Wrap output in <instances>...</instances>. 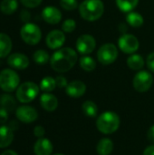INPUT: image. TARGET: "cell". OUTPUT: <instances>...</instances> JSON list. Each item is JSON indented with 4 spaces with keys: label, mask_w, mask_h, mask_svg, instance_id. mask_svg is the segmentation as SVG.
I'll use <instances>...</instances> for the list:
<instances>
[{
    "label": "cell",
    "mask_w": 154,
    "mask_h": 155,
    "mask_svg": "<svg viewBox=\"0 0 154 155\" xmlns=\"http://www.w3.org/2000/svg\"><path fill=\"white\" fill-rule=\"evenodd\" d=\"M78 54L71 47L57 49L50 58V64L54 71L57 73H65L70 71L76 64Z\"/></svg>",
    "instance_id": "obj_1"
},
{
    "label": "cell",
    "mask_w": 154,
    "mask_h": 155,
    "mask_svg": "<svg viewBox=\"0 0 154 155\" xmlns=\"http://www.w3.org/2000/svg\"><path fill=\"white\" fill-rule=\"evenodd\" d=\"M121 124L120 116L113 111H105L96 119V128L103 134H112L115 133Z\"/></svg>",
    "instance_id": "obj_2"
},
{
    "label": "cell",
    "mask_w": 154,
    "mask_h": 155,
    "mask_svg": "<svg viewBox=\"0 0 154 155\" xmlns=\"http://www.w3.org/2000/svg\"><path fill=\"white\" fill-rule=\"evenodd\" d=\"M78 8L83 19L93 22L100 19L103 15L104 4L102 0H84Z\"/></svg>",
    "instance_id": "obj_3"
},
{
    "label": "cell",
    "mask_w": 154,
    "mask_h": 155,
    "mask_svg": "<svg viewBox=\"0 0 154 155\" xmlns=\"http://www.w3.org/2000/svg\"><path fill=\"white\" fill-rule=\"evenodd\" d=\"M40 87L34 82H25L16 89V99L23 104H28L34 101L39 94Z\"/></svg>",
    "instance_id": "obj_4"
},
{
    "label": "cell",
    "mask_w": 154,
    "mask_h": 155,
    "mask_svg": "<svg viewBox=\"0 0 154 155\" xmlns=\"http://www.w3.org/2000/svg\"><path fill=\"white\" fill-rule=\"evenodd\" d=\"M20 83L19 75L12 69H4L0 72V88L6 92L11 93L17 89Z\"/></svg>",
    "instance_id": "obj_5"
},
{
    "label": "cell",
    "mask_w": 154,
    "mask_h": 155,
    "mask_svg": "<svg viewBox=\"0 0 154 155\" xmlns=\"http://www.w3.org/2000/svg\"><path fill=\"white\" fill-rule=\"evenodd\" d=\"M20 35L23 41L30 45H37L42 38V32L40 27L33 23L25 24L20 30Z\"/></svg>",
    "instance_id": "obj_6"
},
{
    "label": "cell",
    "mask_w": 154,
    "mask_h": 155,
    "mask_svg": "<svg viewBox=\"0 0 154 155\" xmlns=\"http://www.w3.org/2000/svg\"><path fill=\"white\" fill-rule=\"evenodd\" d=\"M118 57V48L114 44L106 43L97 51V59L103 65H109L116 61Z\"/></svg>",
    "instance_id": "obj_7"
},
{
    "label": "cell",
    "mask_w": 154,
    "mask_h": 155,
    "mask_svg": "<svg viewBox=\"0 0 154 155\" xmlns=\"http://www.w3.org/2000/svg\"><path fill=\"white\" fill-rule=\"evenodd\" d=\"M153 84V76L151 72L142 70L139 71L133 77V88L139 93H145L151 89Z\"/></svg>",
    "instance_id": "obj_8"
},
{
    "label": "cell",
    "mask_w": 154,
    "mask_h": 155,
    "mask_svg": "<svg viewBox=\"0 0 154 155\" xmlns=\"http://www.w3.org/2000/svg\"><path fill=\"white\" fill-rule=\"evenodd\" d=\"M119 49L124 54H133L140 47L138 38L132 34H123L118 40Z\"/></svg>",
    "instance_id": "obj_9"
},
{
    "label": "cell",
    "mask_w": 154,
    "mask_h": 155,
    "mask_svg": "<svg viewBox=\"0 0 154 155\" xmlns=\"http://www.w3.org/2000/svg\"><path fill=\"white\" fill-rule=\"evenodd\" d=\"M75 45L78 53L84 55H88L94 51L96 47V40L92 35L84 34L77 38Z\"/></svg>",
    "instance_id": "obj_10"
},
{
    "label": "cell",
    "mask_w": 154,
    "mask_h": 155,
    "mask_svg": "<svg viewBox=\"0 0 154 155\" xmlns=\"http://www.w3.org/2000/svg\"><path fill=\"white\" fill-rule=\"evenodd\" d=\"M16 118L25 124H31L34 123L38 118L37 111L29 105H22L19 106L15 111Z\"/></svg>",
    "instance_id": "obj_11"
},
{
    "label": "cell",
    "mask_w": 154,
    "mask_h": 155,
    "mask_svg": "<svg viewBox=\"0 0 154 155\" xmlns=\"http://www.w3.org/2000/svg\"><path fill=\"white\" fill-rule=\"evenodd\" d=\"M65 42L64 32L61 30H53L47 35L45 39L46 45L53 50L60 49Z\"/></svg>",
    "instance_id": "obj_12"
},
{
    "label": "cell",
    "mask_w": 154,
    "mask_h": 155,
    "mask_svg": "<svg viewBox=\"0 0 154 155\" xmlns=\"http://www.w3.org/2000/svg\"><path fill=\"white\" fill-rule=\"evenodd\" d=\"M86 92V84L80 80H74L68 84L65 88V93L72 98H80Z\"/></svg>",
    "instance_id": "obj_13"
},
{
    "label": "cell",
    "mask_w": 154,
    "mask_h": 155,
    "mask_svg": "<svg viewBox=\"0 0 154 155\" xmlns=\"http://www.w3.org/2000/svg\"><path fill=\"white\" fill-rule=\"evenodd\" d=\"M42 17L46 23L50 25H57L62 20V13L57 7L48 5L43 9Z\"/></svg>",
    "instance_id": "obj_14"
},
{
    "label": "cell",
    "mask_w": 154,
    "mask_h": 155,
    "mask_svg": "<svg viewBox=\"0 0 154 155\" xmlns=\"http://www.w3.org/2000/svg\"><path fill=\"white\" fill-rule=\"evenodd\" d=\"M7 64L9 66L18 70H24L28 67L29 65V59L28 57L20 53H15L8 56Z\"/></svg>",
    "instance_id": "obj_15"
},
{
    "label": "cell",
    "mask_w": 154,
    "mask_h": 155,
    "mask_svg": "<svg viewBox=\"0 0 154 155\" xmlns=\"http://www.w3.org/2000/svg\"><path fill=\"white\" fill-rule=\"evenodd\" d=\"M54 146L52 142L47 138H39L34 145V153L35 155H52Z\"/></svg>",
    "instance_id": "obj_16"
},
{
    "label": "cell",
    "mask_w": 154,
    "mask_h": 155,
    "mask_svg": "<svg viewBox=\"0 0 154 155\" xmlns=\"http://www.w3.org/2000/svg\"><path fill=\"white\" fill-rule=\"evenodd\" d=\"M58 99L51 93H44L40 96V104L42 108L46 112H54L58 107Z\"/></svg>",
    "instance_id": "obj_17"
},
{
    "label": "cell",
    "mask_w": 154,
    "mask_h": 155,
    "mask_svg": "<svg viewBox=\"0 0 154 155\" xmlns=\"http://www.w3.org/2000/svg\"><path fill=\"white\" fill-rule=\"evenodd\" d=\"M14 140L13 130L6 125L0 126V148L8 147Z\"/></svg>",
    "instance_id": "obj_18"
},
{
    "label": "cell",
    "mask_w": 154,
    "mask_h": 155,
    "mask_svg": "<svg viewBox=\"0 0 154 155\" xmlns=\"http://www.w3.org/2000/svg\"><path fill=\"white\" fill-rule=\"evenodd\" d=\"M113 148L114 144L110 138H102L96 145V152L98 155H110Z\"/></svg>",
    "instance_id": "obj_19"
},
{
    "label": "cell",
    "mask_w": 154,
    "mask_h": 155,
    "mask_svg": "<svg viewBox=\"0 0 154 155\" xmlns=\"http://www.w3.org/2000/svg\"><path fill=\"white\" fill-rule=\"evenodd\" d=\"M145 64L144 58L138 54H133L127 58V65L133 71H141Z\"/></svg>",
    "instance_id": "obj_20"
},
{
    "label": "cell",
    "mask_w": 154,
    "mask_h": 155,
    "mask_svg": "<svg viewBox=\"0 0 154 155\" xmlns=\"http://www.w3.org/2000/svg\"><path fill=\"white\" fill-rule=\"evenodd\" d=\"M12 40L4 33H0V58L6 57L12 50Z\"/></svg>",
    "instance_id": "obj_21"
},
{
    "label": "cell",
    "mask_w": 154,
    "mask_h": 155,
    "mask_svg": "<svg viewBox=\"0 0 154 155\" xmlns=\"http://www.w3.org/2000/svg\"><path fill=\"white\" fill-rule=\"evenodd\" d=\"M126 22L132 27L137 28V27H140V26H142L143 25L144 18L140 13L132 11V12L127 13V15H126Z\"/></svg>",
    "instance_id": "obj_22"
},
{
    "label": "cell",
    "mask_w": 154,
    "mask_h": 155,
    "mask_svg": "<svg viewBox=\"0 0 154 155\" xmlns=\"http://www.w3.org/2000/svg\"><path fill=\"white\" fill-rule=\"evenodd\" d=\"M82 111L85 116L90 117V118H94L98 114V107L94 102L91 100H87L83 103Z\"/></svg>",
    "instance_id": "obj_23"
},
{
    "label": "cell",
    "mask_w": 154,
    "mask_h": 155,
    "mask_svg": "<svg viewBox=\"0 0 154 155\" xmlns=\"http://www.w3.org/2000/svg\"><path fill=\"white\" fill-rule=\"evenodd\" d=\"M16 106L15 98L10 94H2L0 96V107L5 109L8 113L12 112Z\"/></svg>",
    "instance_id": "obj_24"
},
{
    "label": "cell",
    "mask_w": 154,
    "mask_h": 155,
    "mask_svg": "<svg viewBox=\"0 0 154 155\" xmlns=\"http://www.w3.org/2000/svg\"><path fill=\"white\" fill-rule=\"evenodd\" d=\"M80 67L85 72H93L96 68V62L95 60L89 55H84L79 60Z\"/></svg>",
    "instance_id": "obj_25"
},
{
    "label": "cell",
    "mask_w": 154,
    "mask_h": 155,
    "mask_svg": "<svg viewBox=\"0 0 154 155\" xmlns=\"http://www.w3.org/2000/svg\"><path fill=\"white\" fill-rule=\"evenodd\" d=\"M18 6L17 0H3L0 4V9L5 15H12L15 12Z\"/></svg>",
    "instance_id": "obj_26"
},
{
    "label": "cell",
    "mask_w": 154,
    "mask_h": 155,
    "mask_svg": "<svg viewBox=\"0 0 154 155\" xmlns=\"http://www.w3.org/2000/svg\"><path fill=\"white\" fill-rule=\"evenodd\" d=\"M139 0H116V5L118 8L124 13H129L133 11V9L138 5Z\"/></svg>",
    "instance_id": "obj_27"
},
{
    "label": "cell",
    "mask_w": 154,
    "mask_h": 155,
    "mask_svg": "<svg viewBox=\"0 0 154 155\" xmlns=\"http://www.w3.org/2000/svg\"><path fill=\"white\" fill-rule=\"evenodd\" d=\"M40 89L44 91V93H50L54 91L56 87V83H55V78H53L51 76H46L44 77L39 85Z\"/></svg>",
    "instance_id": "obj_28"
},
{
    "label": "cell",
    "mask_w": 154,
    "mask_h": 155,
    "mask_svg": "<svg viewBox=\"0 0 154 155\" xmlns=\"http://www.w3.org/2000/svg\"><path fill=\"white\" fill-rule=\"evenodd\" d=\"M49 54L44 50H37L33 54L34 61L38 64H45L48 61H50Z\"/></svg>",
    "instance_id": "obj_29"
},
{
    "label": "cell",
    "mask_w": 154,
    "mask_h": 155,
    "mask_svg": "<svg viewBox=\"0 0 154 155\" xmlns=\"http://www.w3.org/2000/svg\"><path fill=\"white\" fill-rule=\"evenodd\" d=\"M76 28V22L74 19H66L62 25V29L64 33H72Z\"/></svg>",
    "instance_id": "obj_30"
},
{
    "label": "cell",
    "mask_w": 154,
    "mask_h": 155,
    "mask_svg": "<svg viewBox=\"0 0 154 155\" xmlns=\"http://www.w3.org/2000/svg\"><path fill=\"white\" fill-rule=\"evenodd\" d=\"M60 5L64 10L72 11L78 7V2L77 0H60Z\"/></svg>",
    "instance_id": "obj_31"
},
{
    "label": "cell",
    "mask_w": 154,
    "mask_h": 155,
    "mask_svg": "<svg viewBox=\"0 0 154 155\" xmlns=\"http://www.w3.org/2000/svg\"><path fill=\"white\" fill-rule=\"evenodd\" d=\"M20 1L23 4V5L28 8H34L39 5H41V3L43 2V0H20Z\"/></svg>",
    "instance_id": "obj_32"
},
{
    "label": "cell",
    "mask_w": 154,
    "mask_h": 155,
    "mask_svg": "<svg viewBox=\"0 0 154 155\" xmlns=\"http://www.w3.org/2000/svg\"><path fill=\"white\" fill-rule=\"evenodd\" d=\"M55 83H56V87L58 88H66V86L69 84L67 82V79L63 75H58L55 78Z\"/></svg>",
    "instance_id": "obj_33"
},
{
    "label": "cell",
    "mask_w": 154,
    "mask_h": 155,
    "mask_svg": "<svg viewBox=\"0 0 154 155\" xmlns=\"http://www.w3.org/2000/svg\"><path fill=\"white\" fill-rule=\"evenodd\" d=\"M34 136L37 137L38 139H39V138H43V137L44 136V134H45V130H44V128L43 126L37 125V126H35L34 129Z\"/></svg>",
    "instance_id": "obj_34"
},
{
    "label": "cell",
    "mask_w": 154,
    "mask_h": 155,
    "mask_svg": "<svg viewBox=\"0 0 154 155\" xmlns=\"http://www.w3.org/2000/svg\"><path fill=\"white\" fill-rule=\"evenodd\" d=\"M146 64L149 68V70L154 73V52L151 53L148 57H147V60H146Z\"/></svg>",
    "instance_id": "obj_35"
},
{
    "label": "cell",
    "mask_w": 154,
    "mask_h": 155,
    "mask_svg": "<svg viewBox=\"0 0 154 155\" xmlns=\"http://www.w3.org/2000/svg\"><path fill=\"white\" fill-rule=\"evenodd\" d=\"M8 120V112L0 107V124H5Z\"/></svg>",
    "instance_id": "obj_36"
},
{
    "label": "cell",
    "mask_w": 154,
    "mask_h": 155,
    "mask_svg": "<svg viewBox=\"0 0 154 155\" xmlns=\"http://www.w3.org/2000/svg\"><path fill=\"white\" fill-rule=\"evenodd\" d=\"M20 18H21V20H22L24 23H25V24L28 23L29 20H30V18H31L30 13H29L28 11H26V10H23V11L21 12Z\"/></svg>",
    "instance_id": "obj_37"
},
{
    "label": "cell",
    "mask_w": 154,
    "mask_h": 155,
    "mask_svg": "<svg viewBox=\"0 0 154 155\" xmlns=\"http://www.w3.org/2000/svg\"><path fill=\"white\" fill-rule=\"evenodd\" d=\"M147 138H148V140L151 143H154V124L152 125L150 127V129L148 130V132H147Z\"/></svg>",
    "instance_id": "obj_38"
},
{
    "label": "cell",
    "mask_w": 154,
    "mask_h": 155,
    "mask_svg": "<svg viewBox=\"0 0 154 155\" xmlns=\"http://www.w3.org/2000/svg\"><path fill=\"white\" fill-rule=\"evenodd\" d=\"M143 155H154V144L146 147L143 153Z\"/></svg>",
    "instance_id": "obj_39"
},
{
    "label": "cell",
    "mask_w": 154,
    "mask_h": 155,
    "mask_svg": "<svg viewBox=\"0 0 154 155\" xmlns=\"http://www.w3.org/2000/svg\"><path fill=\"white\" fill-rule=\"evenodd\" d=\"M1 155H18L15 151H12V150H6Z\"/></svg>",
    "instance_id": "obj_40"
},
{
    "label": "cell",
    "mask_w": 154,
    "mask_h": 155,
    "mask_svg": "<svg viewBox=\"0 0 154 155\" xmlns=\"http://www.w3.org/2000/svg\"><path fill=\"white\" fill-rule=\"evenodd\" d=\"M53 155H64V154H63V153H55V154H53Z\"/></svg>",
    "instance_id": "obj_41"
}]
</instances>
